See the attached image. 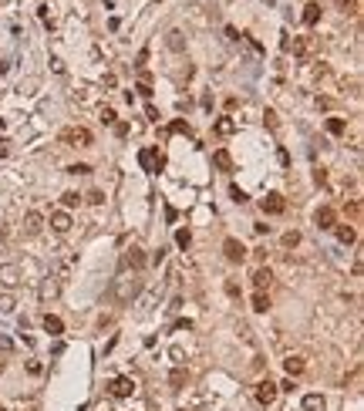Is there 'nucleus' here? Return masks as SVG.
<instances>
[{
  "instance_id": "f257e3e1",
  "label": "nucleus",
  "mask_w": 364,
  "mask_h": 411,
  "mask_svg": "<svg viewBox=\"0 0 364 411\" xmlns=\"http://www.w3.org/2000/svg\"><path fill=\"white\" fill-rule=\"evenodd\" d=\"M142 293V280H138V273H121L115 280V287H112V297H115V303H132L135 297Z\"/></svg>"
},
{
  "instance_id": "f03ea898",
  "label": "nucleus",
  "mask_w": 364,
  "mask_h": 411,
  "mask_svg": "<svg viewBox=\"0 0 364 411\" xmlns=\"http://www.w3.org/2000/svg\"><path fill=\"white\" fill-rule=\"evenodd\" d=\"M58 142L68 145V149H88V145L95 142V135H91L88 128H81V125H71V128H64L58 135Z\"/></svg>"
},
{
  "instance_id": "7ed1b4c3",
  "label": "nucleus",
  "mask_w": 364,
  "mask_h": 411,
  "mask_svg": "<svg viewBox=\"0 0 364 411\" xmlns=\"http://www.w3.org/2000/svg\"><path fill=\"white\" fill-rule=\"evenodd\" d=\"M142 266H145V253H142L138 246H128V249L121 253V273H128V270H132V273H138Z\"/></svg>"
},
{
  "instance_id": "20e7f679",
  "label": "nucleus",
  "mask_w": 364,
  "mask_h": 411,
  "mask_svg": "<svg viewBox=\"0 0 364 411\" xmlns=\"http://www.w3.org/2000/svg\"><path fill=\"white\" fill-rule=\"evenodd\" d=\"M138 162H142L145 172H159V168L165 165V159L159 155V149H142V152H138Z\"/></svg>"
},
{
  "instance_id": "39448f33",
  "label": "nucleus",
  "mask_w": 364,
  "mask_h": 411,
  "mask_svg": "<svg viewBox=\"0 0 364 411\" xmlns=\"http://www.w3.org/2000/svg\"><path fill=\"white\" fill-rule=\"evenodd\" d=\"M223 253H226V260H230V263H243V260H246V246L240 243L236 236L223 240Z\"/></svg>"
},
{
  "instance_id": "423d86ee",
  "label": "nucleus",
  "mask_w": 364,
  "mask_h": 411,
  "mask_svg": "<svg viewBox=\"0 0 364 411\" xmlns=\"http://www.w3.org/2000/svg\"><path fill=\"white\" fill-rule=\"evenodd\" d=\"M253 398H256V401H260V405H273V401H277V384H273V381H260V384H256V388H253Z\"/></svg>"
},
{
  "instance_id": "0eeeda50",
  "label": "nucleus",
  "mask_w": 364,
  "mask_h": 411,
  "mask_svg": "<svg viewBox=\"0 0 364 411\" xmlns=\"http://www.w3.org/2000/svg\"><path fill=\"white\" fill-rule=\"evenodd\" d=\"M108 391H112V398H132L135 394V381L132 377H112Z\"/></svg>"
},
{
  "instance_id": "6e6552de",
  "label": "nucleus",
  "mask_w": 364,
  "mask_h": 411,
  "mask_svg": "<svg viewBox=\"0 0 364 411\" xmlns=\"http://www.w3.org/2000/svg\"><path fill=\"white\" fill-rule=\"evenodd\" d=\"M314 223H317V229H334V226H337V212H334L330 206H321V209L314 212Z\"/></svg>"
},
{
  "instance_id": "1a4fd4ad",
  "label": "nucleus",
  "mask_w": 364,
  "mask_h": 411,
  "mask_svg": "<svg viewBox=\"0 0 364 411\" xmlns=\"http://www.w3.org/2000/svg\"><path fill=\"white\" fill-rule=\"evenodd\" d=\"M283 371H287L290 377L304 374V371H307V357H304V354H287V357H283Z\"/></svg>"
},
{
  "instance_id": "9d476101",
  "label": "nucleus",
  "mask_w": 364,
  "mask_h": 411,
  "mask_svg": "<svg viewBox=\"0 0 364 411\" xmlns=\"http://www.w3.org/2000/svg\"><path fill=\"white\" fill-rule=\"evenodd\" d=\"M260 206H263V212H267V216H280V212L287 209V203H283V196H280V192H270Z\"/></svg>"
},
{
  "instance_id": "9b49d317",
  "label": "nucleus",
  "mask_w": 364,
  "mask_h": 411,
  "mask_svg": "<svg viewBox=\"0 0 364 411\" xmlns=\"http://www.w3.org/2000/svg\"><path fill=\"white\" fill-rule=\"evenodd\" d=\"M0 283H3V287H17L20 283V266L17 263H3V266H0Z\"/></svg>"
},
{
  "instance_id": "f8f14e48",
  "label": "nucleus",
  "mask_w": 364,
  "mask_h": 411,
  "mask_svg": "<svg viewBox=\"0 0 364 411\" xmlns=\"http://www.w3.org/2000/svg\"><path fill=\"white\" fill-rule=\"evenodd\" d=\"M40 229H44V216L40 212H27L24 216V236H40Z\"/></svg>"
},
{
  "instance_id": "ddd939ff",
  "label": "nucleus",
  "mask_w": 364,
  "mask_h": 411,
  "mask_svg": "<svg viewBox=\"0 0 364 411\" xmlns=\"http://www.w3.org/2000/svg\"><path fill=\"white\" fill-rule=\"evenodd\" d=\"M71 216H68V212H51V229H54V233H58V236H68V233H71Z\"/></svg>"
},
{
  "instance_id": "4468645a",
  "label": "nucleus",
  "mask_w": 364,
  "mask_h": 411,
  "mask_svg": "<svg viewBox=\"0 0 364 411\" xmlns=\"http://www.w3.org/2000/svg\"><path fill=\"white\" fill-rule=\"evenodd\" d=\"M270 283H273V273H270V266H260V270L253 273V287L267 293V290H270Z\"/></svg>"
},
{
  "instance_id": "2eb2a0df",
  "label": "nucleus",
  "mask_w": 364,
  "mask_h": 411,
  "mask_svg": "<svg viewBox=\"0 0 364 411\" xmlns=\"http://www.w3.org/2000/svg\"><path fill=\"white\" fill-rule=\"evenodd\" d=\"M40 324H44V330H47L51 337H61V334H64V320L54 317V314H44V320H40Z\"/></svg>"
},
{
  "instance_id": "dca6fc26",
  "label": "nucleus",
  "mask_w": 364,
  "mask_h": 411,
  "mask_svg": "<svg viewBox=\"0 0 364 411\" xmlns=\"http://www.w3.org/2000/svg\"><path fill=\"white\" fill-rule=\"evenodd\" d=\"M300 20H304L307 27H314V24L321 20V3H314V0H310V3L304 7V14H300Z\"/></svg>"
},
{
  "instance_id": "f3484780",
  "label": "nucleus",
  "mask_w": 364,
  "mask_h": 411,
  "mask_svg": "<svg viewBox=\"0 0 364 411\" xmlns=\"http://www.w3.org/2000/svg\"><path fill=\"white\" fill-rule=\"evenodd\" d=\"M186 381H189V371H186V368H175V371L169 374V388H172V391H182Z\"/></svg>"
},
{
  "instance_id": "a211bd4d",
  "label": "nucleus",
  "mask_w": 364,
  "mask_h": 411,
  "mask_svg": "<svg viewBox=\"0 0 364 411\" xmlns=\"http://www.w3.org/2000/svg\"><path fill=\"white\" fill-rule=\"evenodd\" d=\"M334 233H337V240H341V243H344V246H351V243H354V240H358V229H354V226H334Z\"/></svg>"
},
{
  "instance_id": "6ab92c4d",
  "label": "nucleus",
  "mask_w": 364,
  "mask_h": 411,
  "mask_svg": "<svg viewBox=\"0 0 364 411\" xmlns=\"http://www.w3.org/2000/svg\"><path fill=\"white\" fill-rule=\"evenodd\" d=\"M212 162H216V168H223V172H233V155L226 149H216Z\"/></svg>"
},
{
  "instance_id": "aec40b11",
  "label": "nucleus",
  "mask_w": 364,
  "mask_h": 411,
  "mask_svg": "<svg viewBox=\"0 0 364 411\" xmlns=\"http://www.w3.org/2000/svg\"><path fill=\"white\" fill-rule=\"evenodd\" d=\"M304 411H327V401L321 394H307L304 398Z\"/></svg>"
},
{
  "instance_id": "412c9836",
  "label": "nucleus",
  "mask_w": 364,
  "mask_h": 411,
  "mask_svg": "<svg viewBox=\"0 0 364 411\" xmlns=\"http://www.w3.org/2000/svg\"><path fill=\"white\" fill-rule=\"evenodd\" d=\"M58 297V277H47L44 287H40V300H54Z\"/></svg>"
},
{
  "instance_id": "4be33fe9",
  "label": "nucleus",
  "mask_w": 364,
  "mask_h": 411,
  "mask_svg": "<svg viewBox=\"0 0 364 411\" xmlns=\"http://www.w3.org/2000/svg\"><path fill=\"white\" fill-rule=\"evenodd\" d=\"M253 310H256V314H267L270 310V293L256 290V293H253Z\"/></svg>"
},
{
  "instance_id": "5701e85b",
  "label": "nucleus",
  "mask_w": 364,
  "mask_h": 411,
  "mask_svg": "<svg viewBox=\"0 0 364 411\" xmlns=\"http://www.w3.org/2000/svg\"><path fill=\"white\" fill-rule=\"evenodd\" d=\"M327 131H330V135H344L347 122H344V118H327Z\"/></svg>"
},
{
  "instance_id": "b1692460",
  "label": "nucleus",
  "mask_w": 364,
  "mask_h": 411,
  "mask_svg": "<svg viewBox=\"0 0 364 411\" xmlns=\"http://www.w3.org/2000/svg\"><path fill=\"white\" fill-rule=\"evenodd\" d=\"M233 131H236V122H233V118H219V122H216V135H233Z\"/></svg>"
},
{
  "instance_id": "393cba45",
  "label": "nucleus",
  "mask_w": 364,
  "mask_h": 411,
  "mask_svg": "<svg viewBox=\"0 0 364 411\" xmlns=\"http://www.w3.org/2000/svg\"><path fill=\"white\" fill-rule=\"evenodd\" d=\"M290 47H293V54H307V51L314 47V41H310V38H300V41H293Z\"/></svg>"
},
{
  "instance_id": "a878e982",
  "label": "nucleus",
  "mask_w": 364,
  "mask_h": 411,
  "mask_svg": "<svg viewBox=\"0 0 364 411\" xmlns=\"http://www.w3.org/2000/svg\"><path fill=\"white\" fill-rule=\"evenodd\" d=\"M14 307H17V300L10 297V293H3V297H0V314H14Z\"/></svg>"
},
{
  "instance_id": "bb28decb",
  "label": "nucleus",
  "mask_w": 364,
  "mask_h": 411,
  "mask_svg": "<svg viewBox=\"0 0 364 411\" xmlns=\"http://www.w3.org/2000/svg\"><path fill=\"white\" fill-rule=\"evenodd\" d=\"M169 47H172V51H182V47H186V41H182L179 31H169Z\"/></svg>"
},
{
  "instance_id": "cd10ccee",
  "label": "nucleus",
  "mask_w": 364,
  "mask_h": 411,
  "mask_svg": "<svg viewBox=\"0 0 364 411\" xmlns=\"http://www.w3.org/2000/svg\"><path fill=\"white\" fill-rule=\"evenodd\" d=\"M283 246H287V249H293V246H300V233H297V229H290V233H283Z\"/></svg>"
},
{
  "instance_id": "c85d7f7f",
  "label": "nucleus",
  "mask_w": 364,
  "mask_h": 411,
  "mask_svg": "<svg viewBox=\"0 0 364 411\" xmlns=\"http://www.w3.org/2000/svg\"><path fill=\"white\" fill-rule=\"evenodd\" d=\"M337 3V10H344V14H358V0H334Z\"/></svg>"
},
{
  "instance_id": "c756f323",
  "label": "nucleus",
  "mask_w": 364,
  "mask_h": 411,
  "mask_svg": "<svg viewBox=\"0 0 364 411\" xmlns=\"http://www.w3.org/2000/svg\"><path fill=\"white\" fill-rule=\"evenodd\" d=\"M263 122H267V128H270V131L280 128V122H277V112H273V108H267V112H263Z\"/></svg>"
},
{
  "instance_id": "7c9ffc66",
  "label": "nucleus",
  "mask_w": 364,
  "mask_h": 411,
  "mask_svg": "<svg viewBox=\"0 0 364 411\" xmlns=\"http://www.w3.org/2000/svg\"><path fill=\"white\" fill-rule=\"evenodd\" d=\"M344 212L351 216V219H361V203H358V199H351V203L344 206Z\"/></svg>"
},
{
  "instance_id": "2f4dec72",
  "label": "nucleus",
  "mask_w": 364,
  "mask_h": 411,
  "mask_svg": "<svg viewBox=\"0 0 364 411\" xmlns=\"http://www.w3.org/2000/svg\"><path fill=\"white\" fill-rule=\"evenodd\" d=\"M175 243L182 246V249H189V243H192V233H189V229H179V233H175Z\"/></svg>"
},
{
  "instance_id": "473e14b6",
  "label": "nucleus",
  "mask_w": 364,
  "mask_h": 411,
  "mask_svg": "<svg viewBox=\"0 0 364 411\" xmlns=\"http://www.w3.org/2000/svg\"><path fill=\"white\" fill-rule=\"evenodd\" d=\"M169 131H172V135H189V122H182V118H179V122H172V125H169Z\"/></svg>"
},
{
  "instance_id": "72a5a7b5",
  "label": "nucleus",
  "mask_w": 364,
  "mask_h": 411,
  "mask_svg": "<svg viewBox=\"0 0 364 411\" xmlns=\"http://www.w3.org/2000/svg\"><path fill=\"white\" fill-rule=\"evenodd\" d=\"M61 203L68 206V209H75V206L81 203V196H78V192H64V196H61Z\"/></svg>"
},
{
  "instance_id": "f704fd0d",
  "label": "nucleus",
  "mask_w": 364,
  "mask_h": 411,
  "mask_svg": "<svg viewBox=\"0 0 364 411\" xmlns=\"http://www.w3.org/2000/svg\"><path fill=\"white\" fill-rule=\"evenodd\" d=\"M84 172H91V165H84V162H78V165H68V175H84Z\"/></svg>"
},
{
  "instance_id": "c9c22d12",
  "label": "nucleus",
  "mask_w": 364,
  "mask_h": 411,
  "mask_svg": "<svg viewBox=\"0 0 364 411\" xmlns=\"http://www.w3.org/2000/svg\"><path fill=\"white\" fill-rule=\"evenodd\" d=\"M230 196H233V203H240V206L246 203V192H243L240 186H233V189H230Z\"/></svg>"
},
{
  "instance_id": "e433bc0d",
  "label": "nucleus",
  "mask_w": 364,
  "mask_h": 411,
  "mask_svg": "<svg viewBox=\"0 0 364 411\" xmlns=\"http://www.w3.org/2000/svg\"><path fill=\"white\" fill-rule=\"evenodd\" d=\"M88 203H91V206H101V203H105V192H101V189L88 192Z\"/></svg>"
},
{
  "instance_id": "4c0bfd02",
  "label": "nucleus",
  "mask_w": 364,
  "mask_h": 411,
  "mask_svg": "<svg viewBox=\"0 0 364 411\" xmlns=\"http://www.w3.org/2000/svg\"><path fill=\"white\" fill-rule=\"evenodd\" d=\"M145 61H149V47H145V51H138V57H135V68H145Z\"/></svg>"
},
{
  "instance_id": "58836bf2",
  "label": "nucleus",
  "mask_w": 364,
  "mask_h": 411,
  "mask_svg": "<svg viewBox=\"0 0 364 411\" xmlns=\"http://www.w3.org/2000/svg\"><path fill=\"white\" fill-rule=\"evenodd\" d=\"M101 122L112 125V122H115V112H112V108H101Z\"/></svg>"
},
{
  "instance_id": "ea45409f",
  "label": "nucleus",
  "mask_w": 364,
  "mask_h": 411,
  "mask_svg": "<svg viewBox=\"0 0 364 411\" xmlns=\"http://www.w3.org/2000/svg\"><path fill=\"white\" fill-rule=\"evenodd\" d=\"M226 293H230V297H240V287H236V280H226Z\"/></svg>"
},
{
  "instance_id": "a19ab883",
  "label": "nucleus",
  "mask_w": 364,
  "mask_h": 411,
  "mask_svg": "<svg viewBox=\"0 0 364 411\" xmlns=\"http://www.w3.org/2000/svg\"><path fill=\"white\" fill-rule=\"evenodd\" d=\"M145 118H149V122H159V112H155V105H149V108H145Z\"/></svg>"
},
{
  "instance_id": "79ce46f5",
  "label": "nucleus",
  "mask_w": 364,
  "mask_h": 411,
  "mask_svg": "<svg viewBox=\"0 0 364 411\" xmlns=\"http://www.w3.org/2000/svg\"><path fill=\"white\" fill-rule=\"evenodd\" d=\"M0 351H14V344H10L7 337H0Z\"/></svg>"
},
{
  "instance_id": "37998d69",
  "label": "nucleus",
  "mask_w": 364,
  "mask_h": 411,
  "mask_svg": "<svg viewBox=\"0 0 364 411\" xmlns=\"http://www.w3.org/2000/svg\"><path fill=\"white\" fill-rule=\"evenodd\" d=\"M7 145H10V142H0V159H3V155L10 152V149H7Z\"/></svg>"
},
{
  "instance_id": "c03bdc74",
  "label": "nucleus",
  "mask_w": 364,
  "mask_h": 411,
  "mask_svg": "<svg viewBox=\"0 0 364 411\" xmlns=\"http://www.w3.org/2000/svg\"><path fill=\"white\" fill-rule=\"evenodd\" d=\"M3 71H7V61H3V57H0V75H3Z\"/></svg>"
}]
</instances>
